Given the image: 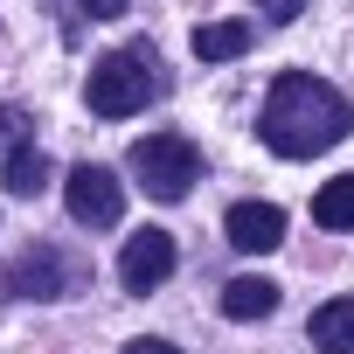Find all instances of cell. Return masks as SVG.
<instances>
[{
    "label": "cell",
    "instance_id": "cell-1",
    "mask_svg": "<svg viewBox=\"0 0 354 354\" xmlns=\"http://www.w3.org/2000/svg\"><path fill=\"white\" fill-rule=\"evenodd\" d=\"M347 125H354L347 97H340L333 84L306 77V70H285V77L271 84L264 111H257L264 146H271V153H285V160H313V153L340 146V139H347Z\"/></svg>",
    "mask_w": 354,
    "mask_h": 354
},
{
    "label": "cell",
    "instance_id": "cell-2",
    "mask_svg": "<svg viewBox=\"0 0 354 354\" xmlns=\"http://www.w3.org/2000/svg\"><path fill=\"white\" fill-rule=\"evenodd\" d=\"M84 91H91V111H97V118H132V111H146V104L160 97V56H153V42H132V49L97 56Z\"/></svg>",
    "mask_w": 354,
    "mask_h": 354
},
{
    "label": "cell",
    "instance_id": "cell-3",
    "mask_svg": "<svg viewBox=\"0 0 354 354\" xmlns=\"http://www.w3.org/2000/svg\"><path fill=\"white\" fill-rule=\"evenodd\" d=\"M125 167L139 174V188H146L153 202H181V195L202 181V153H195V139H181V132H146V139H132Z\"/></svg>",
    "mask_w": 354,
    "mask_h": 354
},
{
    "label": "cell",
    "instance_id": "cell-4",
    "mask_svg": "<svg viewBox=\"0 0 354 354\" xmlns=\"http://www.w3.org/2000/svg\"><path fill=\"white\" fill-rule=\"evenodd\" d=\"M91 285V264L56 250V243H28L15 264H0V292L8 299H77Z\"/></svg>",
    "mask_w": 354,
    "mask_h": 354
},
{
    "label": "cell",
    "instance_id": "cell-5",
    "mask_svg": "<svg viewBox=\"0 0 354 354\" xmlns=\"http://www.w3.org/2000/svg\"><path fill=\"white\" fill-rule=\"evenodd\" d=\"M63 202H70V216H77L84 230H111V223L125 216V188H118V174H111V167H97V160L70 167Z\"/></svg>",
    "mask_w": 354,
    "mask_h": 354
},
{
    "label": "cell",
    "instance_id": "cell-6",
    "mask_svg": "<svg viewBox=\"0 0 354 354\" xmlns=\"http://www.w3.org/2000/svg\"><path fill=\"white\" fill-rule=\"evenodd\" d=\"M118 278H125V292H153V285H167V278H174V236H167V230H139V236H125V250H118Z\"/></svg>",
    "mask_w": 354,
    "mask_h": 354
},
{
    "label": "cell",
    "instance_id": "cell-7",
    "mask_svg": "<svg viewBox=\"0 0 354 354\" xmlns=\"http://www.w3.org/2000/svg\"><path fill=\"white\" fill-rule=\"evenodd\" d=\"M223 230H230V243H236L243 257H264V250L285 243V209H271V202H236Z\"/></svg>",
    "mask_w": 354,
    "mask_h": 354
},
{
    "label": "cell",
    "instance_id": "cell-8",
    "mask_svg": "<svg viewBox=\"0 0 354 354\" xmlns=\"http://www.w3.org/2000/svg\"><path fill=\"white\" fill-rule=\"evenodd\" d=\"M0 174H8V195L15 202H35L49 188V153L35 139H21V146H8V167H0Z\"/></svg>",
    "mask_w": 354,
    "mask_h": 354
},
{
    "label": "cell",
    "instance_id": "cell-9",
    "mask_svg": "<svg viewBox=\"0 0 354 354\" xmlns=\"http://www.w3.org/2000/svg\"><path fill=\"white\" fill-rule=\"evenodd\" d=\"M223 313L230 319H271L278 313V285L271 278H230L223 285Z\"/></svg>",
    "mask_w": 354,
    "mask_h": 354
},
{
    "label": "cell",
    "instance_id": "cell-10",
    "mask_svg": "<svg viewBox=\"0 0 354 354\" xmlns=\"http://www.w3.org/2000/svg\"><path fill=\"white\" fill-rule=\"evenodd\" d=\"M313 347L319 354H354V299H326L313 313Z\"/></svg>",
    "mask_w": 354,
    "mask_h": 354
},
{
    "label": "cell",
    "instance_id": "cell-11",
    "mask_svg": "<svg viewBox=\"0 0 354 354\" xmlns=\"http://www.w3.org/2000/svg\"><path fill=\"white\" fill-rule=\"evenodd\" d=\"M243 49H250V21H209V28H195V56L202 63H230Z\"/></svg>",
    "mask_w": 354,
    "mask_h": 354
},
{
    "label": "cell",
    "instance_id": "cell-12",
    "mask_svg": "<svg viewBox=\"0 0 354 354\" xmlns=\"http://www.w3.org/2000/svg\"><path fill=\"white\" fill-rule=\"evenodd\" d=\"M313 223L319 230H354V174H340V181H326L313 195Z\"/></svg>",
    "mask_w": 354,
    "mask_h": 354
},
{
    "label": "cell",
    "instance_id": "cell-13",
    "mask_svg": "<svg viewBox=\"0 0 354 354\" xmlns=\"http://www.w3.org/2000/svg\"><path fill=\"white\" fill-rule=\"evenodd\" d=\"M21 139H28V111H21V104H0V153L21 146Z\"/></svg>",
    "mask_w": 354,
    "mask_h": 354
},
{
    "label": "cell",
    "instance_id": "cell-14",
    "mask_svg": "<svg viewBox=\"0 0 354 354\" xmlns=\"http://www.w3.org/2000/svg\"><path fill=\"white\" fill-rule=\"evenodd\" d=\"M257 15L285 28V21H299V15H306V0H257Z\"/></svg>",
    "mask_w": 354,
    "mask_h": 354
},
{
    "label": "cell",
    "instance_id": "cell-15",
    "mask_svg": "<svg viewBox=\"0 0 354 354\" xmlns=\"http://www.w3.org/2000/svg\"><path fill=\"white\" fill-rule=\"evenodd\" d=\"M77 8H84V15H91V21H118V15H125V8H132V0H77Z\"/></svg>",
    "mask_w": 354,
    "mask_h": 354
},
{
    "label": "cell",
    "instance_id": "cell-16",
    "mask_svg": "<svg viewBox=\"0 0 354 354\" xmlns=\"http://www.w3.org/2000/svg\"><path fill=\"white\" fill-rule=\"evenodd\" d=\"M118 354H181V347H167V340H125Z\"/></svg>",
    "mask_w": 354,
    "mask_h": 354
}]
</instances>
